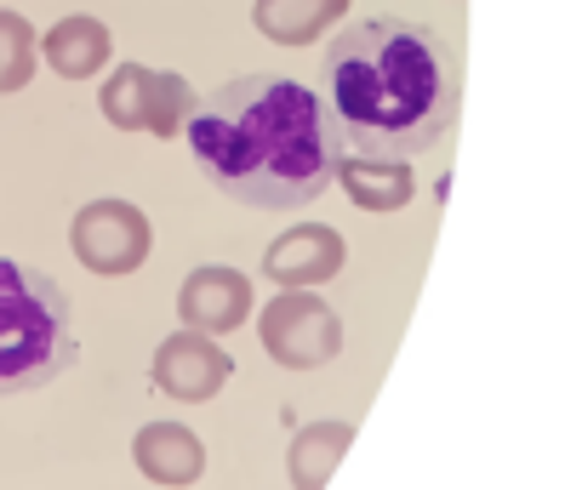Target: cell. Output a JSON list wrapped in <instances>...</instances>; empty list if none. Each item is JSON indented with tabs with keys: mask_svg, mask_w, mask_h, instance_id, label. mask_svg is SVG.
<instances>
[{
	"mask_svg": "<svg viewBox=\"0 0 582 490\" xmlns=\"http://www.w3.org/2000/svg\"><path fill=\"white\" fill-rule=\"evenodd\" d=\"M183 143L223 200L252 212H303L331 188L343 143L326 120L320 92L297 74L257 69L194 98Z\"/></svg>",
	"mask_w": 582,
	"mask_h": 490,
	"instance_id": "obj_1",
	"label": "cell"
},
{
	"mask_svg": "<svg viewBox=\"0 0 582 490\" xmlns=\"http://www.w3.org/2000/svg\"><path fill=\"white\" fill-rule=\"evenodd\" d=\"M320 103L343 149L377 160H417L457 126L462 80L446 34L377 12L343 23L320 52Z\"/></svg>",
	"mask_w": 582,
	"mask_h": 490,
	"instance_id": "obj_2",
	"label": "cell"
},
{
	"mask_svg": "<svg viewBox=\"0 0 582 490\" xmlns=\"http://www.w3.org/2000/svg\"><path fill=\"white\" fill-rule=\"evenodd\" d=\"M81 359V325L69 292L18 257H0V399L52 388Z\"/></svg>",
	"mask_w": 582,
	"mask_h": 490,
	"instance_id": "obj_3",
	"label": "cell"
},
{
	"mask_svg": "<svg viewBox=\"0 0 582 490\" xmlns=\"http://www.w3.org/2000/svg\"><path fill=\"white\" fill-rule=\"evenodd\" d=\"M69 252L98 279H126L154 252V223L132 200H114V194L86 200V206L69 217Z\"/></svg>",
	"mask_w": 582,
	"mask_h": 490,
	"instance_id": "obj_4",
	"label": "cell"
},
{
	"mask_svg": "<svg viewBox=\"0 0 582 490\" xmlns=\"http://www.w3.org/2000/svg\"><path fill=\"white\" fill-rule=\"evenodd\" d=\"M194 92L177 69H149V63H121L103 80V120L114 132H149V137H177L194 109Z\"/></svg>",
	"mask_w": 582,
	"mask_h": 490,
	"instance_id": "obj_5",
	"label": "cell"
},
{
	"mask_svg": "<svg viewBox=\"0 0 582 490\" xmlns=\"http://www.w3.org/2000/svg\"><path fill=\"white\" fill-rule=\"evenodd\" d=\"M257 343L280 371H320L343 354V319L320 292H280L257 314Z\"/></svg>",
	"mask_w": 582,
	"mask_h": 490,
	"instance_id": "obj_6",
	"label": "cell"
},
{
	"mask_svg": "<svg viewBox=\"0 0 582 490\" xmlns=\"http://www.w3.org/2000/svg\"><path fill=\"white\" fill-rule=\"evenodd\" d=\"M228 377H235V359H228L223 337H206V331H172L161 348H154L149 359V382L161 388L166 399L177 405H206L228 388Z\"/></svg>",
	"mask_w": 582,
	"mask_h": 490,
	"instance_id": "obj_7",
	"label": "cell"
},
{
	"mask_svg": "<svg viewBox=\"0 0 582 490\" xmlns=\"http://www.w3.org/2000/svg\"><path fill=\"white\" fill-rule=\"evenodd\" d=\"M252 274L228 268V263H201L188 268V279L177 285V319L188 331H206V337H228L252 319Z\"/></svg>",
	"mask_w": 582,
	"mask_h": 490,
	"instance_id": "obj_8",
	"label": "cell"
},
{
	"mask_svg": "<svg viewBox=\"0 0 582 490\" xmlns=\"http://www.w3.org/2000/svg\"><path fill=\"white\" fill-rule=\"evenodd\" d=\"M348 263V245L331 223H297L275 234V245L263 252V279H275L280 292H315V285L337 279Z\"/></svg>",
	"mask_w": 582,
	"mask_h": 490,
	"instance_id": "obj_9",
	"label": "cell"
},
{
	"mask_svg": "<svg viewBox=\"0 0 582 490\" xmlns=\"http://www.w3.org/2000/svg\"><path fill=\"white\" fill-rule=\"evenodd\" d=\"M132 462L143 468V479L166 484V490H188L206 473V445L188 422H143L132 433Z\"/></svg>",
	"mask_w": 582,
	"mask_h": 490,
	"instance_id": "obj_10",
	"label": "cell"
},
{
	"mask_svg": "<svg viewBox=\"0 0 582 490\" xmlns=\"http://www.w3.org/2000/svg\"><path fill=\"white\" fill-rule=\"evenodd\" d=\"M331 188L348 194V206L360 212H406L411 194H417V177H411V160H377V154H348L337 160L331 172Z\"/></svg>",
	"mask_w": 582,
	"mask_h": 490,
	"instance_id": "obj_11",
	"label": "cell"
},
{
	"mask_svg": "<svg viewBox=\"0 0 582 490\" xmlns=\"http://www.w3.org/2000/svg\"><path fill=\"white\" fill-rule=\"evenodd\" d=\"M109 58H114V34H109L103 18L69 12L41 34V63L63 80H92V74L109 69Z\"/></svg>",
	"mask_w": 582,
	"mask_h": 490,
	"instance_id": "obj_12",
	"label": "cell"
},
{
	"mask_svg": "<svg viewBox=\"0 0 582 490\" xmlns=\"http://www.w3.org/2000/svg\"><path fill=\"white\" fill-rule=\"evenodd\" d=\"M355 445V422L348 417H315L292 433V451H286V473H292V490H326L337 462L348 457Z\"/></svg>",
	"mask_w": 582,
	"mask_h": 490,
	"instance_id": "obj_13",
	"label": "cell"
},
{
	"mask_svg": "<svg viewBox=\"0 0 582 490\" xmlns=\"http://www.w3.org/2000/svg\"><path fill=\"white\" fill-rule=\"evenodd\" d=\"M355 0H257L252 7V23L263 40H275V47H315V40L348 18Z\"/></svg>",
	"mask_w": 582,
	"mask_h": 490,
	"instance_id": "obj_14",
	"label": "cell"
},
{
	"mask_svg": "<svg viewBox=\"0 0 582 490\" xmlns=\"http://www.w3.org/2000/svg\"><path fill=\"white\" fill-rule=\"evenodd\" d=\"M34 63H41V34H34V23L23 12L0 7V98L23 92L34 80Z\"/></svg>",
	"mask_w": 582,
	"mask_h": 490,
	"instance_id": "obj_15",
	"label": "cell"
}]
</instances>
